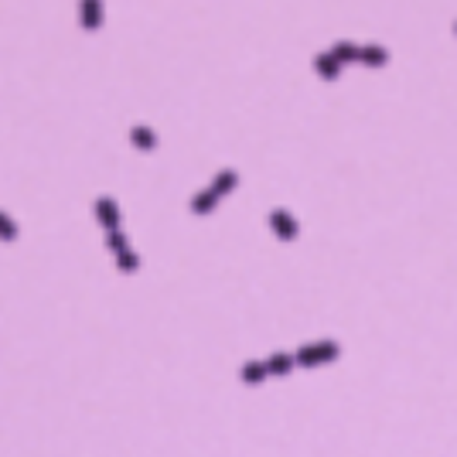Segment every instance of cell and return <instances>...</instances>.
Segmentation results:
<instances>
[{"mask_svg": "<svg viewBox=\"0 0 457 457\" xmlns=\"http://www.w3.org/2000/svg\"><path fill=\"white\" fill-rule=\"evenodd\" d=\"M212 201H215V198H212V194H201V198H198V201H194V208H198V212H205V208H208V205H212Z\"/></svg>", "mask_w": 457, "mask_h": 457, "instance_id": "cell-7", "label": "cell"}, {"mask_svg": "<svg viewBox=\"0 0 457 457\" xmlns=\"http://www.w3.org/2000/svg\"><path fill=\"white\" fill-rule=\"evenodd\" d=\"M120 270H137V256L123 249V253H120Z\"/></svg>", "mask_w": 457, "mask_h": 457, "instance_id": "cell-6", "label": "cell"}, {"mask_svg": "<svg viewBox=\"0 0 457 457\" xmlns=\"http://www.w3.org/2000/svg\"><path fill=\"white\" fill-rule=\"evenodd\" d=\"M109 249H116V253H123V249H126V239H123L116 229H109Z\"/></svg>", "mask_w": 457, "mask_h": 457, "instance_id": "cell-5", "label": "cell"}, {"mask_svg": "<svg viewBox=\"0 0 457 457\" xmlns=\"http://www.w3.org/2000/svg\"><path fill=\"white\" fill-rule=\"evenodd\" d=\"M0 239H7V243H10V239H17V225H14L3 212H0Z\"/></svg>", "mask_w": 457, "mask_h": 457, "instance_id": "cell-4", "label": "cell"}, {"mask_svg": "<svg viewBox=\"0 0 457 457\" xmlns=\"http://www.w3.org/2000/svg\"><path fill=\"white\" fill-rule=\"evenodd\" d=\"M82 24L86 31H96L102 24V0H82Z\"/></svg>", "mask_w": 457, "mask_h": 457, "instance_id": "cell-2", "label": "cell"}, {"mask_svg": "<svg viewBox=\"0 0 457 457\" xmlns=\"http://www.w3.org/2000/svg\"><path fill=\"white\" fill-rule=\"evenodd\" d=\"M130 140H133L137 147H144V151H151V147L157 144V137H154L147 126H133V130H130Z\"/></svg>", "mask_w": 457, "mask_h": 457, "instance_id": "cell-3", "label": "cell"}, {"mask_svg": "<svg viewBox=\"0 0 457 457\" xmlns=\"http://www.w3.org/2000/svg\"><path fill=\"white\" fill-rule=\"evenodd\" d=\"M96 215H99V225H106V229H116L120 225V212H116V205L109 198H99L96 201Z\"/></svg>", "mask_w": 457, "mask_h": 457, "instance_id": "cell-1", "label": "cell"}]
</instances>
